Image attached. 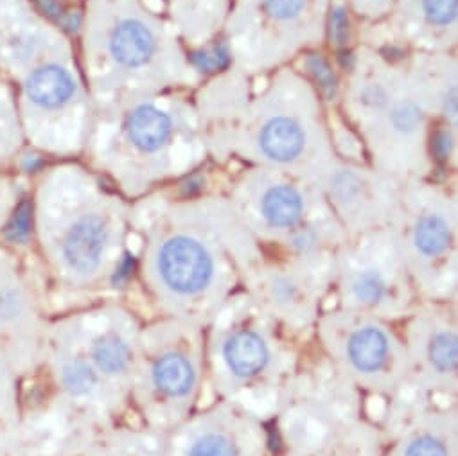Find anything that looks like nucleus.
<instances>
[{
	"label": "nucleus",
	"mask_w": 458,
	"mask_h": 456,
	"mask_svg": "<svg viewBox=\"0 0 458 456\" xmlns=\"http://www.w3.org/2000/svg\"><path fill=\"white\" fill-rule=\"evenodd\" d=\"M302 130L290 119H274L261 133L263 151L277 162H290L302 151Z\"/></svg>",
	"instance_id": "nucleus-15"
},
{
	"label": "nucleus",
	"mask_w": 458,
	"mask_h": 456,
	"mask_svg": "<svg viewBox=\"0 0 458 456\" xmlns=\"http://www.w3.org/2000/svg\"><path fill=\"white\" fill-rule=\"evenodd\" d=\"M110 245L108 223L99 214H85L76 219L62 243V261L78 277L99 272Z\"/></svg>",
	"instance_id": "nucleus-11"
},
{
	"label": "nucleus",
	"mask_w": 458,
	"mask_h": 456,
	"mask_svg": "<svg viewBox=\"0 0 458 456\" xmlns=\"http://www.w3.org/2000/svg\"><path fill=\"white\" fill-rule=\"evenodd\" d=\"M335 308L390 324L403 322L420 304L399 241L379 238L335 263Z\"/></svg>",
	"instance_id": "nucleus-6"
},
{
	"label": "nucleus",
	"mask_w": 458,
	"mask_h": 456,
	"mask_svg": "<svg viewBox=\"0 0 458 456\" xmlns=\"http://www.w3.org/2000/svg\"><path fill=\"white\" fill-rule=\"evenodd\" d=\"M245 291L272 318L297 336L313 333L320 313L327 308L329 284L295 268H252L245 277Z\"/></svg>",
	"instance_id": "nucleus-10"
},
{
	"label": "nucleus",
	"mask_w": 458,
	"mask_h": 456,
	"mask_svg": "<svg viewBox=\"0 0 458 456\" xmlns=\"http://www.w3.org/2000/svg\"><path fill=\"white\" fill-rule=\"evenodd\" d=\"M169 131L171 122L167 115L153 106H142L135 110V114L130 117V139L137 148L144 151H153L160 148L169 137Z\"/></svg>",
	"instance_id": "nucleus-16"
},
{
	"label": "nucleus",
	"mask_w": 458,
	"mask_h": 456,
	"mask_svg": "<svg viewBox=\"0 0 458 456\" xmlns=\"http://www.w3.org/2000/svg\"><path fill=\"white\" fill-rule=\"evenodd\" d=\"M383 456H458L456 401H437L403 386L379 417Z\"/></svg>",
	"instance_id": "nucleus-8"
},
{
	"label": "nucleus",
	"mask_w": 458,
	"mask_h": 456,
	"mask_svg": "<svg viewBox=\"0 0 458 456\" xmlns=\"http://www.w3.org/2000/svg\"><path fill=\"white\" fill-rule=\"evenodd\" d=\"M131 388L146 427L167 435L189 418L207 388L205 327L160 317L140 329Z\"/></svg>",
	"instance_id": "nucleus-3"
},
{
	"label": "nucleus",
	"mask_w": 458,
	"mask_h": 456,
	"mask_svg": "<svg viewBox=\"0 0 458 456\" xmlns=\"http://www.w3.org/2000/svg\"><path fill=\"white\" fill-rule=\"evenodd\" d=\"M268 422L216 399L165 435V456H270Z\"/></svg>",
	"instance_id": "nucleus-9"
},
{
	"label": "nucleus",
	"mask_w": 458,
	"mask_h": 456,
	"mask_svg": "<svg viewBox=\"0 0 458 456\" xmlns=\"http://www.w3.org/2000/svg\"><path fill=\"white\" fill-rule=\"evenodd\" d=\"M435 151L438 155V158H445L447 153H449V137L445 133H440L437 135V140H435Z\"/></svg>",
	"instance_id": "nucleus-26"
},
{
	"label": "nucleus",
	"mask_w": 458,
	"mask_h": 456,
	"mask_svg": "<svg viewBox=\"0 0 458 456\" xmlns=\"http://www.w3.org/2000/svg\"><path fill=\"white\" fill-rule=\"evenodd\" d=\"M310 71L313 72V76L317 78V81L320 83L322 90L327 94V96H333L335 94V89H336V80H335V74L333 71L329 69V65L320 58V56H311L310 62Z\"/></svg>",
	"instance_id": "nucleus-22"
},
{
	"label": "nucleus",
	"mask_w": 458,
	"mask_h": 456,
	"mask_svg": "<svg viewBox=\"0 0 458 456\" xmlns=\"http://www.w3.org/2000/svg\"><path fill=\"white\" fill-rule=\"evenodd\" d=\"M242 270L207 238L173 231L160 238L148 263V290L160 317L196 322L203 327L238 293Z\"/></svg>",
	"instance_id": "nucleus-4"
},
{
	"label": "nucleus",
	"mask_w": 458,
	"mask_h": 456,
	"mask_svg": "<svg viewBox=\"0 0 458 456\" xmlns=\"http://www.w3.org/2000/svg\"><path fill=\"white\" fill-rule=\"evenodd\" d=\"M265 6L272 17L288 21L299 15L304 6V0H265Z\"/></svg>",
	"instance_id": "nucleus-23"
},
{
	"label": "nucleus",
	"mask_w": 458,
	"mask_h": 456,
	"mask_svg": "<svg viewBox=\"0 0 458 456\" xmlns=\"http://www.w3.org/2000/svg\"><path fill=\"white\" fill-rule=\"evenodd\" d=\"M74 92L71 74L60 67H44L28 81V96L40 106H62Z\"/></svg>",
	"instance_id": "nucleus-13"
},
{
	"label": "nucleus",
	"mask_w": 458,
	"mask_h": 456,
	"mask_svg": "<svg viewBox=\"0 0 458 456\" xmlns=\"http://www.w3.org/2000/svg\"><path fill=\"white\" fill-rule=\"evenodd\" d=\"M103 379L108 377L94 363L90 349L85 358H72L60 368V383L72 399L92 397L103 386Z\"/></svg>",
	"instance_id": "nucleus-14"
},
{
	"label": "nucleus",
	"mask_w": 458,
	"mask_h": 456,
	"mask_svg": "<svg viewBox=\"0 0 458 456\" xmlns=\"http://www.w3.org/2000/svg\"><path fill=\"white\" fill-rule=\"evenodd\" d=\"M123 443L121 456H165V435L149 427H133Z\"/></svg>",
	"instance_id": "nucleus-17"
},
{
	"label": "nucleus",
	"mask_w": 458,
	"mask_h": 456,
	"mask_svg": "<svg viewBox=\"0 0 458 456\" xmlns=\"http://www.w3.org/2000/svg\"><path fill=\"white\" fill-rule=\"evenodd\" d=\"M347 31H349V24H347V17L344 13V10H335L333 19H331V37L336 44H344L347 40Z\"/></svg>",
	"instance_id": "nucleus-24"
},
{
	"label": "nucleus",
	"mask_w": 458,
	"mask_h": 456,
	"mask_svg": "<svg viewBox=\"0 0 458 456\" xmlns=\"http://www.w3.org/2000/svg\"><path fill=\"white\" fill-rule=\"evenodd\" d=\"M37 3L42 6V10L47 13V15H51L53 19H56V21H60L62 24H69V17L65 15V12H64V8H62V4L58 3V0H37Z\"/></svg>",
	"instance_id": "nucleus-25"
},
{
	"label": "nucleus",
	"mask_w": 458,
	"mask_h": 456,
	"mask_svg": "<svg viewBox=\"0 0 458 456\" xmlns=\"http://www.w3.org/2000/svg\"><path fill=\"white\" fill-rule=\"evenodd\" d=\"M406 383L419 395L456 401L458 322L456 302H420L403 320Z\"/></svg>",
	"instance_id": "nucleus-7"
},
{
	"label": "nucleus",
	"mask_w": 458,
	"mask_h": 456,
	"mask_svg": "<svg viewBox=\"0 0 458 456\" xmlns=\"http://www.w3.org/2000/svg\"><path fill=\"white\" fill-rule=\"evenodd\" d=\"M367 397L320 354L302 363L277 415L284 456H383V433Z\"/></svg>",
	"instance_id": "nucleus-2"
},
{
	"label": "nucleus",
	"mask_w": 458,
	"mask_h": 456,
	"mask_svg": "<svg viewBox=\"0 0 458 456\" xmlns=\"http://www.w3.org/2000/svg\"><path fill=\"white\" fill-rule=\"evenodd\" d=\"M392 122L399 131H413L420 122V112L413 103H401L392 114Z\"/></svg>",
	"instance_id": "nucleus-19"
},
{
	"label": "nucleus",
	"mask_w": 458,
	"mask_h": 456,
	"mask_svg": "<svg viewBox=\"0 0 458 456\" xmlns=\"http://www.w3.org/2000/svg\"><path fill=\"white\" fill-rule=\"evenodd\" d=\"M192 62L198 69L201 71H217V69H223L228 62V53L225 47H216L212 51H207V53H196L192 55Z\"/></svg>",
	"instance_id": "nucleus-21"
},
{
	"label": "nucleus",
	"mask_w": 458,
	"mask_h": 456,
	"mask_svg": "<svg viewBox=\"0 0 458 456\" xmlns=\"http://www.w3.org/2000/svg\"><path fill=\"white\" fill-rule=\"evenodd\" d=\"M281 456H284V454H281Z\"/></svg>",
	"instance_id": "nucleus-27"
},
{
	"label": "nucleus",
	"mask_w": 458,
	"mask_h": 456,
	"mask_svg": "<svg viewBox=\"0 0 458 456\" xmlns=\"http://www.w3.org/2000/svg\"><path fill=\"white\" fill-rule=\"evenodd\" d=\"M30 223H31V205L22 203L6 231L8 240L24 241L30 236Z\"/></svg>",
	"instance_id": "nucleus-20"
},
{
	"label": "nucleus",
	"mask_w": 458,
	"mask_h": 456,
	"mask_svg": "<svg viewBox=\"0 0 458 456\" xmlns=\"http://www.w3.org/2000/svg\"><path fill=\"white\" fill-rule=\"evenodd\" d=\"M110 49L114 58L123 65H142L155 49L151 33L139 22H123L112 35Z\"/></svg>",
	"instance_id": "nucleus-12"
},
{
	"label": "nucleus",
	"mask_w": 458,
	"mask_h": 456,
	"mask_svg": "<svg viewBox=\"0 0 458 456\" xmlns=\"http://www.w3.org/2000/svg\"><path fill=\"white\" fill-rule=\"evenodd\" d=\"M301 336L286 329L243 290L205 327L207 386L265 422L276 418L302 367Z\"/></svg>",
	"instance_id": "nucleus-1"
},
{
	"label": "nucleus",
	"mask_w": 458,
	"mask_h": 456,
	"mask_svg": "<svg viewBox=\"0 0 458 456\" xmlns=\"http://www.w3.org/2000/svg\"><path fill=\"white\" fill-rule=\"evenodd\" d=\"M324 359L367 399L386 401L406 383V352L394 324L326 308L313 329Z\"/></svg>",
	"instance_id": "nucleus-5"
},
{
	"label": "nucleus",
	"mask_w": 458,
	"mask_h": 456,
	"mask_svg": "<svg viewBox=\"0 0 458 456\" xmlns=\"http://www.w3.org/2000/svg\"><path fill=\"white\" fill-rule=\"evenodd\" d=\"M424 10L433 24H449L456 17V0H424Z\"/></svg>",
	"instance_id": "nucleus-18"
}]
</instances>
